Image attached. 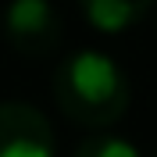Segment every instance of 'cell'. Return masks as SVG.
Here are the masks:
<instances>
[{
	"label": "cell",
	"mask_w": 157,
	"mask_h": 157,
	"mask_svg": "<svg viewBox=\"0 0 157 157\" xmlns=\"http://www.w3.org/2000/svg\"><path fill=\"white\" fill-rule=\"evenodd\" d=\"M147 157H157V150H150V154H147Z\"/></svg>",
	"instance_id": "cell-6"
},
{
	"label": "cell",
	"mask_w": 157,
	"mask_h": 157,
	"mask_svg": "<svg viewBox=\"0 0 157 157\" xmlns=\"http://www.w3.org/2000/svg\"><path fill=\"white\" fill-rule=\"evenodd\" d=\"M0 157H57V136L50 118L32 104H0Z\"/></svg>",
	"instance_id": "cell-3"
},
{
	"label": "cell",
	"mask_w": 157,
	"mask_h": 157,
	"mask_svg": "<svg viewBox=\"0 0 157 157\" xmlns=\"http://www.w3.org/2000/svg\"><path fill=\"white\" fill-rule=\"evenodd\" d=\"M54 100L64 111V118L100 132V128L121 121V114L128 111V100H132V89H128L121 64L111 54L75 50L54 71Z\"/></svg>",
	"instance_id": "cell-1"
},
{
	"label": "cell",
	"mask_w": 157,
	"mask_h": 157,
	"mask_svg": "<svg viewBox=\"0 0 157 157\" xmlns=\"http://www.w3.org/2000/svg\"><path fill=\"white\" fill-rule=\"evenodd\" d=\"M4 36L25 57H47L61 43V14L50 0H11L4 7Z\"/></svg>",
	"instance_id": "cell-2"
},
{
	"label": "cell",
	"mask_w": 157,
	"mask_h": 157,
	"mask_svg": "<svg viewBox=\"0 0 157 157\" xmlns=\"http://www.w3.org/2000/svg\"><path fill=\"white\" fill-rule=\"evenodd\" d=\"M86 21L100 32H121L132 29L154 11V0H78Z\"/></svg>",
	"instance_id": "cell-4"
},
{
	"label": "cell",
	"mask_w": 157,
	"mask_h": 157,
	"mask_svg": "<svg viewBox=\"0 0 157 157\" xmlns=\"http://www.w3.org/2000/svg\"><path fill=\"white\" fill-rule=\"evenodd\" d=\"M71 157H143V154L128 139L114 136V132H93V136H86L75 147Z\"/></svg>",
	"instance_id": "cell-5"
}]
</instances>
